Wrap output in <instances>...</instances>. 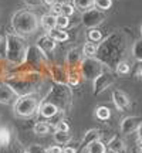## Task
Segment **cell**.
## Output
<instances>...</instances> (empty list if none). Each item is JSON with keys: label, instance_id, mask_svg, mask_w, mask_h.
I'll return each instance as SVG.
<instances>
[{"label": "cell", "instance_id": "cell-20", "mask_svg": "<svg viewBox=\"0 0 142 153\" xmlns=\"http://www.w3.org/2000/svg\"><path fill=\"white\" fill-rule=\"evenodd\" d=\"M108 149L112 153H125L126 145L120 136H114L108 143Z\"/></svg>", "mask_w": 142, "mask_h": 153}, {"label": "cell", "instance_id": "cell-34", "mask_svg": "<svg viewBox=\"0 0 142 153\" xmlns=\"http://www.w3.org/2000/svg\"><path fill=\"white\" fill-rule=\"evenodd\" d=\"M68 26H70V17H68V16H64V14L57 16V27H58V28H63V30H66Z\"/></svg>", "mask_w": 142, "mask_h": 153}, {"label": "cell", "instance_id": "cell-31", "mask_svg": "<svg viewBox=\"0 0 142 153\" xmlns=\"http://www.w3.org/2000/svg\"><path fill=\"white\" fill-rule=\"evenodd\" d=\"M80 76H82L81 72H80V70H78V71H75V70H70V71H68V85H70V87H75V85H78Z\"/></svg>", "mask_w": 142, "mask_h": 153}, {"label": "cell", "instance_id": "cell-23", "mask_svg": "<svg viewBox=\"0 0 142 153\" xmlns=\"http://www.w3.org/2000/svg\"><path fill=\"white\" fill-rule=\"evenodd\" d=\"M53 139H54L55 143H58V145H67V143L71 142V135L68 132H63V131H54L53 133Z\"/></svg>", "mask_w": 142, "mask_h": 153}, {"label": "cell", "instance_id": "cell-35", "mask_svg": "<svg viewBox=\"0 0 142 153\" xmlns=\"http://www.w3.org/2000/svg\"><path fill=\"white\" fill-rule=\"evenodd\" d=\"M74 11H75V6L72 4V3H63V13L61 14L71 17L74 14Z\"/></svg>", "mask_w": 142, "mask_h": 153}, {"label": "cell", "instance_id": "cell-15", "mask_svg": "<svg viewBox=\"0 0 142 153\" xmlns=\"http://www.w3.org/2000/svg\"><path fill=\"white\" fill-rule=\"evenodd\" d=\"M82 60H84V58H82V51H80V50H77V48L70 50L68 54H67V58H66L68 70H75L77 67L80 68V64H81Z\"/></svg>", "mask_w": 142, "mask_h": 153}, {"label": "cell", "instance_id": "cell-25", "mask_svg": "<svg viewBox=\"0 0 142 153\" xmlns=\"http://www.w3.org/2000/svg\"><path fill=\"white\" fill-rule=\"evenodd\" d=\"M131 53H132V57H134L135 60L142 62V38H139V40H137V41L134 43Z\"/></svg>", "mask_w": 142, "mask_h": 153}, {"label": "cell", "instance_id": "cell-3", "mask_svg": "<svg viewBox=\"0 0 142 153\" xmlns=\"http://www.w3.org/2000/svg\"><path fill=\"white\" fill-rule=\"evenodd\" d=\"M40 26L38 16L31 10H19L11 17V27L20 36H30L36 33Z\"/></svg>", "mask_w": 142, "mask_h": 153}, {"label": "cell", "instance_id": "cell-7", "mask_svg": "<svg viewBox=\"0 0 142 153\" xmlns=\"http://www.w3.org/2000/svg\"><path fill=\"white\" fill-rule=\"evenodd\" d=\"M47 102H51V104L57 105L61 109H66V106L68 105L71 99V94L68 91V85H60L57 84V87H54L51 91H50L49 97H47Z\"/></svg>", "mask_w": 142, "mask_h": 153}, {"label": "cell", "instance_id": "cell-18", "mask_svg": "<svg viewBox=\"0 0 142 153\" xmlns=\"http://www.w3.org/2000/svg\"><path fill=\"white\" fill-rule=\"evenodd\" d=\"M38 112H40V115H41L43 118H54L55 115L60 112V108H58L57 105L51 104V102H47V101H44L43 104L40 105V108H38Z\"/></svg>", "mask_w": 142, "mask_h": 153}, {"label": "cell", "instance_id": "cell-43", "mask_svg": "<svg viewBox=\"0 0 142 153\" xmlns=\"http://www.w3.org/2000/svg\"><path fill=\"white\" fill-rule=\"evenodd\" d=\"M43 3H44V4H47L49 7H51V6L55 3V0H43Z\"/></svg>", "mask_w": 142, "mask_h": 153}, {"label": "cell", "instance_id": "cell-9", "mask_svg": "<svg viewBox=\"0 0 142 153\" xmlns=\"http://www.w3.org/2000/svg\"><path fill=\"white\" fill-rule=\"evenodd\" d=\"M93 82H94V89H93L94 95L102 94L107 88H109L114 84V74L111 72V68L107 70V71H104L101 75H98Z\"/></svg>", "mask_w": 142, "mask_h": 153}, {"label": "cell", "instance_id": "cell-2", "mask_svg": "<svg viewBox=\"0 0 142 153\" xmlns=\"http://www.w3.org/2000/svg\"><path fill=\"white\" fill-rule=\"evenodd\" d=\"M6 60L13 65H22L26 62L27 55V44L24 38L17 33L6 34Z\"/></svg>", "mask_w": 142, "mask_h": 153}, {"label": "cell", "instance_id": "cell-10", "mask_svg": "<svg viewBox=\"0 0 142 153\" xmlns=\"http://www.w3.org/2000/svg\"><path fill=\"white\" fill-rule=\"evenodd\" d=\"M142 125V118L139 116H126L122 119L121 122V133L124 135H129V133H134V132L138 131V128Z\"/></svg>", "mask_w": 142, "mask_h": 153}, {"label": "cell", "instance_id": "cell-45", "mask_svg": "<svg viewBox=\"0 0 142 153\" xmlns=\"http://www.w3.org/2000/svg\"><path fill=\"white\" fill-rule=\"evenodd\" d=\"M131 153H142L141 152V146H135V148L131 150Z\"/></svg>", "mask_w": 142, "mask_h": 153}, {"label": "cell", "instance_id": "cell-41", "mask_svg": "<svg viewBox=\"0 0 142 153\" xmlns=\"http://www.w3.org/2000/svg\"><path fill=\"white\" fill-rule=\"evenodd\" d=\"M137 137H138V145H139V146H142V125L138 128V131H137Z\"/></svg>", "mask_w": 142, "mask_h": 153}, {"label": "cell", "instance_id": "cell-48", "mask_svg": "<svg viewBox=\"0 0 142 153\" xmlns=\"http://www.w3.org/2000/svg\"><path fill=\"white\" fill-rule=\"evenodd\" d=\"M141 152H142V146H141Z\"/></svg>", "mask_w": 142, "mask_h": 153}, {"label": "cell", "instance_id": "cell-4", "mask_svg": "<svg viewBox=\"0 0 142 153\" xmlns=\"http://www.w3.org/2000/svg\"><path fill=\"white\" fill-rule=\"evenodd\" d=\"M37 82H38V76L36 74H33V75L26 74V75H19V76L9 78L6 81V84L13 88V91L17 94V97H22V95L33 94Z\"/></svg>", "mask_w": 142, "mask_h": 153}, {"label": "cell", "instance_id": "cell-27", "mask_svg": "<svg viewBox=\"0 0 142 153\" xmlns=\"http://www.w3.org/2000/svg\"><path fill=\"white\" fill-rule=\"evenodd\" d=\"M87 38L90 43H101L102 38V33L99 31L98 28H90V31L87 33Z\"/></svg>", "mask_w": 142, "mask_h": 153}, {"label": "cell", "instance_id": "cell-13", "mask_svg": "<svg viewBox=\"0 0 142 153\" xmlns=\"http://www.w3.org/2000/svg\"><path fill=\"white\" fill-rule=\"evenodd\" d=\"M97 140H99V132L97 131V129H90V131H87L85 135H84V137H82L81 143H80L78 148H77V152L78 153L85 152L88 149V146H90L91 143L97 142Z\"/></svg>", "mask_w": 142, "mask_h": 153}, {"label": "cell", "instance_id": "cell-49", "mask_svg": "<svg viewBox=\"0 0 142 153\" xmlns=\"http://www.w3.org/2000/svg\"><path fill=\"white\" fill-rule=\"evenodd\" d=\"M70 1H71V3H72V0H70Z\"/></svg>", "mask_w": 142, "mask_h": 153}, {"label": "cell", "instance_id": "cell-28", "mask_svg": "<svg viewBox=\"0 0 142 153\" xmlns=\"http://www.w3.org/2000/svg\"><path fill=\"white\" fill-rule=\"evenodd\" d=\"M87 153H107V146L101 140H97L88 146Z\"/></svg>", "mask_w": 142, "mask_h": 153}, {"label": "cell", "instance_id": "cell-40", "mask_svg": "<svg viewBox=\"0 0 142 153\" xmlns=\"http://www.w3.org/2000/svg\"><path fill=\"white\" fill-rule=\"evenodd\" d=\"M23 1H24V4L27 7H38L43 3V0H23Z\"/></svg>", "mask_w": 142, "mask_h": 153}, {"label": "cell", "instance_id": "cell-8", "mask_svg": "<svg viewBox=\"0 0 142 153\" xmlns=\"http://www.w3.org/2000/svg\"><path fill=\"white\" fill-rule=\"evenodd\" d=\"M81 20L82 24L87 28H97V26H99L105 20V14L102 10H99L97 7H93L90 10L82 11Z\"/></svg>", "mask_w": 142, "mask_h": 153}, {"label": "cell", "instance_id": "cell-46", "mask_svg": "<svg viewBox=\"0 0 142 153\" xmlns=\"http://www.w3.org/2000/svg\"><path fill=\"white\" fill-rule=\"evenodd\" d=\"M1 44H6V40H3V38L0 37V45H1Z\"/></svg>", "mask_w": 142, "mask_h": 153}, {"label": "cell", "instance_id": "cell-29", "mask_svg": "<svg viewBox=\"0 0 142 153\" xmlns=\"http://www.w3.org/2000/svg\"><path fill=\"white\" fill-rule=\"evenodd\" d=\"M97 50H98V45L95 43H85V45L82 47V55L84 57H95Z\"/></svg>", "mask_w": 142, "mask_h": 153}, {"label": "cell", "instance_id": "cell-14", "mask_svg": "<svg viewBox=\"0 0 142 153\" xmlns=\"http://www.w3.org/2000/svg\"><path fill=\"white\" fill-rule=\"evenodd\" d=\"M36 45H37L38 48L43 51L44 54H47V53H51V51H54V50H55L57 41H55L54 38L50 36V34H44V36H41V37L37 38Z\"/></svg>", "mask_w": 142, "mask_h": 153}, {"label": "cell", "instance_id": "cell-30", "mask_svg": "<svg viewBox=\"0 0 142 153\" xmlns=\"http://www.w3.org/2000/svg\"><path fill=\"white\" fill-rule=\"evenodd\" d=\"M50 132V125H47L46 122H37L34 125V133L38 136H44Z\"/></svg>", "mask_w": 142, "mask_h": 153}, {"label": "cell", "instance_id": "cell-47", "mask_svg": "<svg viewBox=\"0 0 142 153\" xmlns=\"http://www.w3.org/2000/svg\"><path fill=\"white\" fill-rule=\"evenodd\" d=\"M141 36H142V24H141Z\"/></svg>", "mask_w": 142, "mask_h": 153}, {"label": "cell", "instance_id": "cell-17", "mask_svg": "<svg viewBox=\"0 0 142 153\" xmlns=\"http://www.w3.org/2000/svg\"><path fill=\"white\" fill-rule=\"evenodd\" d=\"M14 98H17V94L13 91V88L7 84L0 85V104H10Z\"/></svg>", "mask_w": 142, "mask_h": 153}, {"label": "cell", "instance_id": "cell-42", "mask_svg": "<svg viewBox=\"0 0 142 153\" xmlns=\"http://www.w3.org/2000/svg\"><path fill=\"white\" fill-rule=\"evenodd\" d=\"M64 153H78V152H77V148H72V146H66V148H64Z\"/></svg>", "mask_w": 142, "mask_h": 153}, {"label": "cell", "instance_id": "cell-36", "mask_svg": "<svg viewBox=\"0 0 142 153\" xmlns=\"http://www.w3.org/2000/svg\"><path fill=\"white\" fill-rule=\"evenodd\" d=\"M55 131H63V132H70V125L67 123L66 119H60L55 123Z\"/></svg>", "mask_w": 142, "mask_h": 153}, {"label": "cell", "instance_id": "cell-50", "mask_svg": "<svg viewBox=\"0 0 142 153\" xmlns=\"http://www.w3.org/2000/svg\"><path fill=\"white\" fill-rule=\"evenodd\" d=\"M0 13H1V11H0Z\"/></svg>", "mask_w": 142, "mask_h": 153}, {"label": "cell", "instance_id": "cell-37", "mask_svg": "<svg viewBox=\"0 0 142 153\" xmlns=\"http://www.w3.org/2000/svg\"><path fill=\"white\" fill-rule=\"evenodd\" d=\"M50 10H51V13H53L54 16H60L61 13H63V3H57V1H55L54 4L51 6Z\"/></svg>", "mask_w": 142, "mask_h": 153}, {"label": "cell", "instance_id": "cell-5", "mask_svg": "<svg viewBox=\"0 0 142 153\" xmlns=\"http://www.w3.org/2000/svg\"><path fill=\"white\" fill-rule=\"evenodd\" d=\"M40 108V101L34 94H28V95H22V97H17L13 105V109L14 114L17 116H22V118H28V116H33Z\"/></svg>", "mask_w": 142, "mask_h": 153}, {"label": "cell", "instance_id": "cell-21", "mask_svg": "<svg viewBox=\"0 0 142 153\" xmlns=\"http://www.w3.org/2000/svg\"><path fill=\"white\" fill-rule=\"evenodd\" d=\"M49 34L54 38L57 43H66V41H68V38H70L68 31L63 30V28H58V27L54 28V30H51V31H49Z\"/></svg>", "mask_w": 142, "mask_h": 153}, {"label": "cell", "instance_id": "cell-22", "mask_svg": "<svg viewBox=\"0 0 142 153\" xmlns=\"http://www.w3.org/2000/svg\"><path fill=\"white\" fill-rule=\"evenodd\" d=\"M11 142V132L7 126H0V148L10 146Z\"/></svg>", "mask_w": 142, "mask_h": 153}, {"label": "cell", "instance_id": "cell-51", "mask_svg": "<svg viewBox=\"0 0 142 153\" xmlns=\"http://www.w3.org/2000/svg\"><path fill=\"white\" fill-rule=\"evenodd\" d=\"M26 153H27V152H26Z\"/></svg>", "mask_w": 142, "mask_h": 153}, {"label": "cell", "instance_id": "cell-12", "mask_svg": "<svg viewBox=\"0 0 142 153\" xmlns=\"http://www.w3.org/2000/svg\"><path fill=\"white\" fill-rule=\"evenodd\" d=\"M112 101H114L115 108L121 112H125L131 108V99L125 92H122L120 89H115L112 92Z\"/></svg>", "mask_w": 142, "mask_h": 153}, {"label": "cell", "instance_id": "cell-32", "mask_svg": "<svg viewBox=\"0 0 142 153\" xmlns=\"http://www.w3.org/2000/svg\"><path fill=\"white\" fill-rule=\"evenodd\" d=\"M115 71H117V74H120V75H128L129 71H131V67H129V64L125 60H122L118 62V65L115 67Z\"/></svg>", "mask_w": 142, "mask_h": 153}, {"label": "cell", "instance_id": "cell-16", "mask_svg": "<svg viewBox=\"0 0 142 153\" xmlns=\"http://www.w3.org/2000/svg\"><path fill=\"white\" fill-rule=\"evenodd\" d=\"M51 71V76L54 79L55 84H60V85H68V72L58 65H53L50 68Z\"/></svg>", "mask_w": 142, "mask_h": 153}, {"label": "cell", "instance_id": "cell-44", "mask_svg": "<svg viewBox=\"0 0 142 153\" xmlns=\"http://www.w3.org/2000/svg\"><path fill=\"white\" fill-rule=\"evenodd\" d=\"M137 75L139 76V78H142V62L139 64V67H138V70H137Z\"/></svg>", "mask_w": 142, "mask_h": 153}, {"label": "cell", "instance_id": "cell-1", "mask_svg": "<svg viewBox=\"0 0 142 153\" xmlns=\"http://www.w3.org/2000/svg\"><path fill=\"white\" fill-rule=\"evenodd\" d=\"M126 51V36L124 31H115L109 34L107 38H104L98 45L97 55L102 64L111 68L117 67L120 61L124 60V55Z\"/></svg>", "mask_w": 142, "mask_h": 153}, {"label": "cell", "instance_id": "cell-33", "mask_svg": "<svg viewBox=\"0 0 142 153\" xmlns=\"http://www.w3.org/2000/svg\"><path fill=\"white\" fill-rule=\"evenodd\" d=\"M111 6H112V0H95L94 1V7H97L102 11L109 10Z\"/></svg>", "mask_w": 142, "mask_h": 153}, {"label": "cell", "instance_id": "cell-11", "mask_svg": "<svg viewBox=\"0 0 142 153\" xmlns=\"http://www.w3.org/2000/svg\"><path fill=\"white\" fill-rule=\"evenodd\" d=\"M47 60V54H44L37 45H31L27 48V55H26V62L30 65H41V61Z\"/></svg>", "mask_w": 142, "mask_h": 153}, {"label": "cell", "instance_id": "cell-19", "mask_svg": "<svg viewBox=\"0 0 142 153\" xmlns=\"http://www.w3.org/2000/svg\"><path fill=\"white\" fill-rule=\"evenodd\" d=\"M40 24L41 27L46 30V31H51L57 28V16H54L53 13H49V14H44L40 19Z\"/></svg>", "mask_w": 142, "mask_h": 153}, {"label": "cell", "instance_id": "cell-24", "mask_svg": "<svg viewBox=\"0 0 142 153\" xmlns=\"http://www.w3.org/2000/svg\"><path fill=\"white\" fill-rule=\"evenodd\" d=\"M94 1H95V0H72V4L75 6V9H78V10L85 11V10L93 9Z\"/></svg>", "mask_w": 142, "mask_h": 153}, {"label": "cell", "instance_id": "cell-39", "mask_svg": "<svg viewBox=\"0 0 142 153\" xmlns=\"http://www.w3.org/2000/svg\"><path fill=\"white\" fill-rule=\"evenodd\" d=\"M47 153H64V149L61 148L60 145H54V146H49L46 149Z\"/></svg>", "mask_w": 142, "mask_h": 153}, {"label": "cell", "instance_id": "cell-26", "mask_svg": "<svg viewBox=\"0 0 142 153\" xmlns=\"http://www.w3.org/2000/svg\"><path fill=\"white\" fill-rule=\"evenodd\" d=\"M95 116H97L99 120H108L109 118H111V109H109L108 106L101 105V106H98V108L95 109Z\"/></svg>", "mask_w": 142, "mask_h": 153}, {"label": "cell", "instance_id": "cell-6", "mask_svg": "<svg viewBox=\"0 0 142 153\" xmlns=\"http://www.w3.org/2000/svg\"><path fill=\"white\" fill-rule=\"evenodd\" d=\"M78 70H80L84 79L94 81L97 76L101 75L102 72L109 70V68L105 64H102L98 58H95V57H84V60L81 61Z\"/></svg>", "mask_w": 142, "mask_h": 153}, {"label": "cell", "instance_id": "cell-38", "mask_svg": "<svg viewBox=\"0 0 142 153\" xmlns=\"http://www.w3.org/2000/svg\"><path fill=\"white\" fill-rule=\"evenodd\" d=\"M27 153H47V150L43 149L41 146H38V145H33V146L28 148Z\"/></svg>", "mask_w": 142, "mask_h": 153}]
</instances>
